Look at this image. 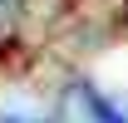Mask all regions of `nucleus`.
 I'll return each instance as SVG.
<instances>
[{
    "label": "nucleus",
    "mask_w": 128,
    "mask_h": 123,
    "mask_svg": "<svg viewBox=\"0 0 128 123\" xmlns=\"http://www.w3.org/2000/svg\"><path fill=\"white\" fill-rule=\"evenodd\" d=\"M74 118L79 123H128L118 108H108V104H98L94 94L84 89V94H74Z\"/></svg>",
    "instance_id": "obj_1"
},
{
    "label": "nucleus",
    "mask_w": 128,
    "mask_h": 123,
    "mask_svg": "<svg viewBox=\"0 0 128 123\" xmlns=\"http://www.w3.org/2000/svg\"><path fill=\"white\" fill-rule=\"evenodd\" d=\"M10 5H15V0H0V15H5V10H10Z\"/></svg>",
    "instance_id": "obj_2"
},
{
    "label": "nucleus",
    "mask_w": 128,
    "mask_h": 123,
    "mask_svg": "<svg viewBox=\"0 0 128 123\" xmlns=\"http://www.w3.org/2000/svg\"><path fill=\"white\" fill-rule=\"evenodd\" d=\"M0 123H30V118H0Z\"/></svg>",
    "instance_id": "obj_3"
}]
</instances>
